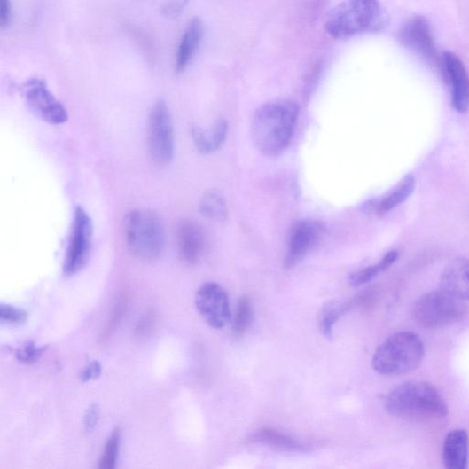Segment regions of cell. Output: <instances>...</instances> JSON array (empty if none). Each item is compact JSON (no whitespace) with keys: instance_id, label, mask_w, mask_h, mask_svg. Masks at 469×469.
<instances>
[{"instance_id":"6da1fadb","label":"cell","mask_w":469,"mask_h":469,"mask_svg":"<svg viewBox=\"0 0 469 469\" xmlns=\"http://www.w3.org/2000/svg\"><path fill=\"white\" fill-rule=\"evenodd\" d=\"M298 115V105L290 100L260 106L251 126L253 140L259 152L269 157L280 155L290 144Z\"/></svg>"},{"instance_id":"7a4b0ae2","label":"cell","mask_w":469,"mask_h":469,"mask_svg":"<svg viewBox=\"0 0 469 469\" xmlns=\"http://www.w3.org/2000/svg\"><path fill=\"white\" fill-rule=\"evenodd\" d=\"M385 408L391 416L415 423L443 419L449 413L442 395L426 381L401 384L386 398Z\"/></svg>"},{"instance_id":"3957f363","label":"cell","mask_w":469,"mask_h":469,"mask_svg":"<svg viewBox=\"0 0 469 469\" xmlns=\"http://www.w3.org/2000/svg\"><path fill=\"white\" fill-rule=\"evenodd\" d=\"M381 20L379 0H343L327 14L324 29L331 37L345 40L377 29Z\"/></svg>"},{"instance_id":"277c9868","label":"cell","mask_w":469,"mask_h":469,"mask_svg":"<svg viewBox=\"0 0 469 469\" xmlns=\"http://www.w3.org/2000/svg\"><path fill=\"white\" fill-rule=\"evenodd\" d=\"M426 354L421 338L412 332L395 333L385 340L375 351L373 369L384 376H400L417 370Z\"/></svg>"},{"instance_id":"5b68a950","label":"cell","mask_w":469,"mask_h":469,"mask_svg":"<svg viewBox=\"0 0 469 469\" xmlns=\"http://www.w3.org/2000/svg\"><path fill=\"white\" fill-rule=\"evenodd\" d=\"M124 238L129 253L145 262L157 261L164 248L165 231L160 216L149 209L130 211L124 220Z\"/></svg>"},{"instance_id":"8992f818","label":"cell","mask_w":469,"mask_h":469,"mask_svg":"<svg viewBox=\"0 0 469 469\" xmlns=\"http://www.w3.org/2000/svg\"><path fill=\"white\" fill-rule=\"evenodd\" d=\"M464 301L443 290L422 295L412 308L415 322L427 329L446 327L458 323L465 315Z\"/></svg>"},{"instance_id":"52a82bcc","label":"cell","mask_w":469,"mask_h":469,"mask_svg":"<svg viewBox=\"0 0 469 469\" xmlns=\"http://www.w3.org/2000/svg\"><path fill=\"white\" fill-rule=\"evenodd\" d=\"M93 232L91 217L84 208L77 207L63 264L66 277H72L87 266L92 250Z\"/></svg>"},{"instance_id":"ba28073f","label":"cell","mask_w":469,"mask_h":469,"mask_svg":"<svg viewBox=\"0 0 469 469\" xmlns=\"http://www.w3.org/2000/svg\"><path fill=\"white\" fill-rule=\"evenodd\" d=\"M148 145L152 159L168 164L175 154V130L167 103L158 101L152 108L148 124Z\"/></svg>"},{"instance_id":"9c48e42d","label":"cell","mask_w":469,"mask_h":469,"mask_svg":"<svg viewBox=\"0 0 469 469\" xmlns=\"http://www.w3.org/2000/svg\"><path fill=\"white\" fill-rule=\"evenodd\" d=\"M22 90L27 106L43 121L51 125H61L68 121L65 106L52 95L43 80H27Z\"/></svg>"},{"instance_id":"30bf717a","label":"cell","mask_w":469,"mask_h":469,"mask_svg":"<svg viewBox=\"0 0 469 469\" xmlns=\"http://www.w3.org/2000/svg\"><path fill=\"white\" fill-rule=\"evenodd\" d=\"M399 40L405 48L417 53L427 64L439 66L440 58L432 26L426 17L415 16L405 21L401 27Z\"/></svg>"},{"instance_id":"8fae6325","label":"cell","mask_w":469,"mask_h":469,"mask_svg":"<svg viewBox=\"0 0 469 469\" xmlns=\"http://www.w3.org/2000/svg\"><path fill=\"white\" fill-rule=\"evenodd\" d=\"M196 307L205 322L215 329L223 328L231 318L229 295L215 283L200 286L196 294Z\"/></svg>"},{"instance_id":"7c38bea8","label":"cell","mask_w":469,"mask_h":469,"mask_svg":"<svg viewBox=\"0 0 469 469\" xmlns=\"http://www.w3.org/2000/svg\"><path fill=\"white\" fill-rule=\"evenodd\" d=\"M439 68L443 79L451 88L453 107L460 114L469 110V75L459 57L446 51L440 58Z\"/></svg>"},{"instance_id":"4fadbf2b","label":"cell","mask_w":469,"mask_h":469,"mask_svg":"<svg viewBox=\"0 0 469 469\" xmlns=\"http://www.w3.org/2000/svg\"><path fill=\"white\" fill-rule=\"evenodd\" d=\"M323 233V226L314 220H302L291 232L288 253L285 265L287 269L296 266L311 251Z\"/></svg>"},{"instance_id":"5bb4252c","label":"cell","mask_w":469,"mask_h":469,"mask_svg":"<svg viewBox=\"0 0 469 469\" xmlns=\"http://www.w3.org/2000/svg\"><path fill=\"white\" fill-rule=\"evenodd\" d=\"M176 241L184 262L196 265L200 262L205 253L206 237L199 223L192 219H182L177 226Z\"/></svg>"},{"instance_id":"9a60e30c","label":"cell","mask_w":469,"mask_h":469,"mask_svg":"<svg viewBox=\"0 0 469 469\" xmlns=\"http://www.w3.org/2000/svg\"><path fill=\"white\" fill-rule=\"evenodd\" d=\"M441 290L462 300H469V259L459 258L449 263L440 279Z\"/></svg>"},{"instance_id":"2e32d148","label":"cell","mask_w":469,"mask_h":469,"mask_svg":"<svg viewBox=\"0 0 469 469\" xmlns=\"http://www.w3.org/2000/svg\"><path fill=\"white\" fill-rule=\"evenodd\" d=\"M205 34V25L201 19L192 18L186 27L177 51L176 72L181 74L186 70L199 50Z\"/></svg>"},{"instance_id":"e0dca14e","label":"cell","mask_w":469,"mask_h":469,"mask_svg":"<svg viewBox=\"0 0 469 469\" xmlns=\"http://www.w3.org/2000/svg\"><path fill=\"white\" fill-rule=\"evenodd\" d=\"M469 438L464 430H453L446 437L443 461L449 469H465L468 466Z\"/></svg>"},{"instance_id":"ac0fdd59","label":"cell","mask_w":469,"mask_h":469,"mask_svg":"<svg viewBox=\"0 0 469 469\" xmlns=\"http://www.w3.org/2000/svg\"><path fill=\"white\" fill-rule=\"evenodd\" d=\"M229 124L225 119L218 120L210 130L199 126L192 128V139L199 152H215L227 139Z\"/></svg>"},{"instance_id":"d6986e66","label":"cell","mask_w":469,"mask_h":469,"mask_svg":"<svg viewBox=\"0 0 469 469\" xmlns=\"http://www.w3.org/2000/svg\"><path fill=\"white\" fill-rule=\"evenodd\" d=\"M416 184L415 176L410 174L405 176L387 195L375 204V211L379 215H384L397 207L412 194Z\"/></svg>"},{"instance_id":"ffe728a7","label":"cell","mask_w":469,"mask_h":469,"mask_svg":"<svg viewBox=\"0 0 469 469\" xmlns=\"http://www.w3.org/2000/svg\"><path fill=\"white\" fill-rule=\"evenodd\" d=\"M200 213L207 218L218 223H226L229 218V208L225 199L216 190L205 192L199 204Z\"/></svg>"},{"instance_id":"44dd1931","label":"cell","mask_w":469,"mask_h":469,"mask_svg":"<svg viewBox=\"0 0 469 469\" xmlns=\"http://www.w3.org/2000/svg\"><path fill=\"white\" fill-rule=\"evenodd\" d=\"M253 442L275 449L292 451L300 449L299 443L292 437L270 428H262L254 434Z\"/></svg>"},{"instance_id":"7402d4cb","label":"cell","mask_w":469,"mask_h":469,"mask_svg":"<svg viewBox=\"0 0 469 469\" xmlns=\"http://www.w3.org/2000/svg\"><path fill=\"white\" fill-rule=\"evenodd\" d=\"M397 259L398 253L396 251L389 252L379 263L353 273L349 279L351 285L361 286L368 284L377 277L379 273L389 269L397 261Z\"/></svg>"},{"instance_id":"603a6c76","label":"cell","mask_w":469,"mask_h":469,"mask_svg":"<svg viewBox=\"0 0 469 469\" xmlns=\"http://www.w3.org/2000/svg\"><path fill=\"white\" fill-rule=\"evenodd\" d=\"M363 299L360 297L356 298L353 301H349L347 303H344L343 306L336 307L334 305L328 306L322 317L321 320V329L324 336L330 337L332 335L333 326L336 322L350 309L355 307L356 303L360 302Z\"/></svg>"},{"instance_id":"cb8c5ba5","label":"cell","mask_w":469,"mask_h":469,"mask_svg":"<svg viewBox=\"0 0 469 469\" xmlns=\"http://www.w3.org/2000/svg\"><path fill=\"white\" fill-rule=\"evenodd\" d=\"M254 311L251 299L242 296L238 301L237 314L234 321V333L237 338L243 337L251 326Z\"/></svg>"},{"instance_id":"d4e9b609","label":"cell","mask_w":469,"mask_h":469,"mask_svg":"<svg viewBox=\"0 0 469 469\" xmlns=\"http://www.w3.org/2000/svg\"><path fill=\"white\" fill-rule=\"evenodd\" d=\"M121 431L118 427L106 441L104 453L99 460V468L114 469L117 466L120 447H121Z\"/></svg>"},{"instance_id":"484cf974","label":"cell","mask_w":469,"mask_h":469,"mask_svg":"<svg viewBox=\"0 0 469 469\" xmlns=\"http://www.w3.org/2000/svg\"><path fill=\"white\" fill-rule=\"evenodd\" d=\"M47 347H39L32 341H27L16 351L17 360L25 365L35 364L46 351Z\"/></svg>"},{"instance_id":"4316f807","label":"cell","mask_w":469,"mask_h":469,"mask_svg":"<svg viewBox=\"0 0 469 469\" xmlns=\"http://www.w3.org/2000/svg\"><path fill=\"white\" fill-rule=\"evenodd\" d=\"M128 305L129 298L127 297V295H123L116 303L113 314L106 325V328L101 337L103 342H106L110 337L113 336L118 324L121 323L124 315L126 314Z\"/></svg>"},{"instance_id":"83f0119b","label":"cell","mask_w":469,"mask_h":469,"mask_svg":"<svg viewBox=\"0 0 469 469\" xmlns=\"http://www.w3.org/2000/svg\"><path fill=\"white\" fill-rule=\"evenodd\" d=\"M0 319H2L3 323L19 326L27 322V314L23 309L2 303V306H0Z\"/></svg>"},{"instance_id":"f1b7e54d","label":"cell","mask_w":469,"mask_h":469,"mask_svg":"<svg viewBox=\"0 0 469 469\" xmlns=\"http://www.w3.org/2000/svg\"><path fill=\"white\" fill-rule=\"evenodd\" d=\"M188 4V0H167L161 7V13L168 19L179 17Z\"/></svg>"},{"instance_id":"f546056e","label":"cell","mask_w":469,"mask_h":469,"mask_svg":"<svg viewBox=\"0 0 469 469\" xmlns=\"http://www.w3.org/2000/svg\"><path fill=\"white\" fill-rule=\"evenodd\" d=\"M156 315L154 312H149L145 315L142 320L137 323L135 328V334L137 337H146L149 336L153 330V327L156 324Z\"/></svg>"},{"instance_id":"4dcf8cb0","label":"cell","mask_w":469,"mask_h":469,"mask_svg":"<svg viewBox=\"0 0 469 469\" xmlns=\"http://www.w3.org/2000/svg\"><path fill=\"white\" fill-rule=\"evenodd\" d=\"M102 372L101 364L95 361L90 363L84 371L80 374V379L82 382H90L98 379Z\"/></svg>"},{"instance_id":"1f68e13d","label":"cell","mask_w":469,"mask_h":469,"mask_svg":"<svg viewBox=\"0 0 469 469\" xmlns=\"http://www.w3.org/2000/svg\"><path fill=\"white\" fill-rule=\"evenodd\" d=\"M99 421V407L97 404L91 405L86 412L84 426L88 433L92 432Z\"/></svg>"},{"instance_id":"d6a6232c","label":"cell","mask_w":469,"mask_h":469,"mask_svg":"<svg viewBox=\"0 0 469 469\" xmlns=\"http://www.w3.org/2000/svg\"><path fill=\"white\" fill-rule=\"evenodd\" d=\"M12 8L11 0H0V25L3 29L7 27L12 20Z\"/></svg>"}]
</instances>
